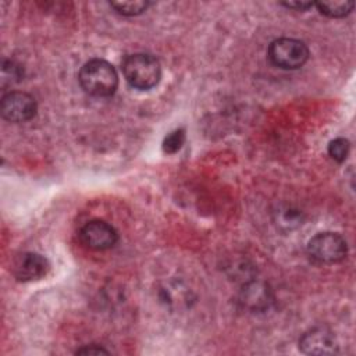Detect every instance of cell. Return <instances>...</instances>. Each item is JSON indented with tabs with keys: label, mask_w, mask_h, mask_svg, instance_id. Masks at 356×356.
I'll return each instance as SVG.
<instances>
[{
	"label": "cell",
	"mask_w": 356,
	"mask_h": 356,
	"mask_svg": "<svg viewBox=\"0 0 356 356\" xmlns=\"http://www.w3.org/2000/svg\"><path fill=\"white\" fill-rule=\"evenodd\" d=\"M303 218H302V214L300 211L295 210V209H291V207H285V209H280L277 211V218H275V224L288 231V229H293L296 227H299L302 224Z\"/></svg>",
	"instance_id": "cell-13"
},
{
	"label": "cell",
	"mask_w": 356,
	"mask_h": 356,
	"mask_svg": "<svg viewBox=\"0 0 356 356\" xmlns=\"http://www.w3.org/2000/svg\"><path fill=\"white\" fill-rule=\"evenodd\" d=\"M110 6L121 15L125 17H134L142 14L147 7L149 1L145 0H135V1H111Z\"/></svg>",
	"instance_id": "cell-14"
},
{
	"label": "cell",
	"mask_w": 356,
	"mask_h": 356,
	"mask_svg": "<svg viewBox=\"0 0 356 356\" xmlns=\"http://www.w3.org/2000/svg\"><path fill=\"white\" fill-rule=\"evenodd\" d=\"M273 300L274 296L270 286L261 281L245 282L238 296L239 305L250 312H264L271 306Z\"/></svg>",
	"instance_id": "cell-9"
},
{
	"label": "cell",
	"mask_w": 356,
	"mask_h": 356,
	"mask_svg": "<svg viewBox=\"0 0 356 356\" xmlns=\"http://www.w3.org/2000/svg\"><path fill=\"white\" fill-rule=\"evenodd\" d=\"M75 353L76 355H100V353H108V350L99 345H88V346L79 348Z\"/></svg>",
	"instance_id": "cell-17"
},
{
	"label": "cell",
	"mask_w": 356,
	"mask_h": 356,
	"mask_svg": "<svg viewBox=\"0 0 356 356\" xmlns=\"http://www.w3.org/2000/svg\"><path fill=\"white\" fill-rule=\"evenodd\" d=\"M270 61L282 70H298L309 58V49L305 42L295 38H278L268 46Z\"/></svg>",
	"instance_id": "cell-3"
},
{
	"label": "cell",
	"mask_w": 356,
	"mask_h": 356,
	"mask_svg": "<svg viewBox=\"0 0 356 356\" xmlns=\"http://www.w3.org/2000/svg\"><path fill=\"white\" fill-rule=\"evenodd\" d=\"M318 11L330 18H343L355 7L353 1H318L316 3Z\"/></svg>",
	"instance_id": "cell-11"
},
{
	"label": "cell",
	"mask_w": 356,
	"mask_h": 356,
	"mask_svg": "<svg viewBox=\"0 0 356 356\" xmlns=\"http://www.w3.org/2000/svg\"><path fill=\"white\" fill-rule=\"evenodd\" d=\"M299 350L305 355H332L338 352V345L327 327H313L300 337Z\"/></svg>",
	"instance_id": "cell-7"
},
{
	"label": "cell",
	"mask_w": 356,
	"mask_h": 356,
	"mask_svg": "<svg viewBox=\"0 0 356 356\" xmlns=\"http://www.w3.org/2000/svg\"><path fill=\"white\" fill-rule=\"evenodd\" d=\"M185 143V131L182 128L170 132L163 140V150L168 154L177 153Z\"/></svg>",
	"instance_id": "cell-16"
},
{
	"label": "cell",
	"mask_w": 356,
	"mask_h": 356,
	"mask_svg": "<svg viewBox=\"0 0 356 356\" xmlns=\"http://www.w3.org/2000/svg\"><path fill=\"white\" fill-rule=\"evenodd\" d=\"M50 268L49 260L33 252H25L15 257L13 264V274L18 281L28 282L43 278Z\"/></svg>",
	"instance_id": "cell-8"
},
{
	"label": "cell",
	"mask_w": 356,
	"mask_h": 356,
	"mask_svg": "<svg viewBox=\"0 0 356 356\" xmlns=\"http://www.w3.org/2000/svg\"><path fill=\"white\" fill-rule=\"evenodd\" d=\"M121 70L125 81L139 90L152 89L161 78L160 63L149 53L128 54L121 63Z\"/></svg>",
	"instance_id": "cell-2"
},
{
	"label": "cell",
	"mask_w": 356,
	"mask_h": 356,
	"mask_svg": "<svg viewBox=\"0 0 356 356\" xmlns=\"http://www.w3.org/2000/svg\"><path fill=\"white\" fill-rule=\"evenodd\" d=\"M21 78H22V70H21L19 64H17L13 60L3 58V61H1V75H0L1 86L3 88L11 86V85L19 82Z\"/></svg>",
	"instance_id": "cell-12"
},
{
	"label": "cell",
	"mask_w": 356,
	"mask_h": 356,
	"mask_svg": "<svg viewBox=\"0 0 356 356\" xmlns=\"http://www.w3.org/2000/svg\"><path fill=\"white\" fill-rule=\"evenodd\" d=\"M160 295H161V300L165 305L171 307H181L188 305V300L191 298V291H188L179 282H168L161 288Z\"/></svg>",
	"instance_id": "cell-10"
},
{
	"label": "cell",
	"mask_w": 356,
	"mask_h": 356,
	"mask_svg": "<svg viewBox=\"0 0 356 356\" xmlns=\"http://www.w3.org/2000/svg\"><path fill=\"white\" fill-rule=\"evenodd\" d=\"M82 89L96 97H108L114 95L118 86V75L115 68L103 58H92L86 61L78 75Z\"/></svg>",
	"instance_id": "cell-1"
},
{
	"label": "cell",
	"mask_w": 356,
	"mask_h": 356,
	"mask_svg": "<svg viewBox=\"0 0 356 356\" xmlns=\"http://www.w3.org/2000/svg\"><path fill=\"white\" fill-rule=\"evenodd\" d=\"M306 249L310 259L321 264L339 263L348 254L346 241L337 232L316 234L307 242Z\"/></svg>",
	"instance_id": "cell-4"
},
{
	"label": "cell",
	"mask_w": 356,
	"mask_h": 356,
	"mask_svg": "<svg viewBox=\"0 0 356 356\" xmlns=\"http://www.w3.org/2000/svg\"><path fill=\"white\" fill-rule=\"evenodd\" d=\"M350 143L345 138H337L328 145V154L337 163H343L349 154Z\"/></svg>",
	"instance_id": "cell-15"
},
{
	"label": "cell",
	"mask_w": 356,
	"mask_h": 356,
	"mask_svg": "<svg viewBox=\"0 0 356 356\" xmlns=\"http://www.w3.org/2000/svg\"><path fill=\"white\" fill-rule=\"evenodd\" d=\"M281 6H284L286 8L298 10V11H306L310 7H313L314 3H312V1H286V3H281Z\"/></svg>",
	"instance_id": "cell-18"
},
{
	"label": "cell",
	"mask_w": 356,
	"mask_h": 356,
	"mask_svg": "<svg viewBox=\"0 0 356 356\" xmlns=\"http://www.w3.org/2000/svg\"><path fill=\"white\" fill-rule=\"evenodd\" d=\"M38 110L32 95L21 90H11L1 97L0 111L4 120L10 122H25L35 117Z\"/></svg>",
	"instance_id": "cell-5"
},
{
	"label": "cell",
	"mask_w": 356,
	"mask_h": 356,
	"mask_svg": "<svg viewBox=\"0 0 356 356\" xmlns=\"http://www.w3.org/2000/svg\"><path fill=\"white\" fill-rule=\"evenodd\" d=\"M79 239L92 250H107L117 243L118 232L104 220H90L79 229Z\"/></svg>",
	"instance_id": "cell-6"
}]
</instances>
